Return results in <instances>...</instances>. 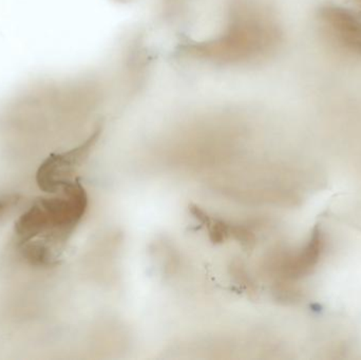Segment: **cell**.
Here are the masks:
<instances>
[{
    "label": "cell",
    "instance_id": "1",
    "mask_svg": "<svg viewBox=\"0 0 361 360\" xmlns=\"http://www.w3.org/2000/svg\"><path fill=\"white\" fill-rule=\"evenodd\" d=\"M87 206L88 197L78 179L36 200L15 222V236L25 259L32 266L54 264L82 221Z\"/></svg>",
    "mask_w": 361,
    "mask_h": 360
},
{
    "label": "cell",
    "instance_id": "2",
    "mask_svg": "<svg viewBox=\"0 0 361 360\" xmlns=\"http://www.w3.org/2000/svg\"><path fill=\"white\" fill-rule=\"evenodd\" d=\"M99 131H95L85 143L68 151L52 154L40 164L36 173V183L42 192L55 194L75 181L76 171L88 158Z\"/></svg>",
    "mask_w": 361,
    "mask_h": 360
},
{
    "label": "cell",
    "instance_id": "3",
    "mask_svg": "<svg viewBox=\"0 0 361 360\" xmlns=\"http://www.w3.org/2000/svg\"><path fill=\"white\" fill-rule=\"evenodd\" d=\"M317 20L322 33L339 50L361 58V16L336 4L318 10Z\"/></svg>",
    "mask_w": 361,
    "mask_h": 360
},
{
    "label": "cell",
    "instance_id": "4",
    "mask_svg": "<svg viewBox=\"0 0 361 360\" xmlns=\"http://www.w3.org/2000/svg\"><path fill=\"white\" fill-rule=\"evenodd\" d=\"M19 202H20V197L18 194L0 196V219L12 213Z\"/></svg>",
    "mask_w": 361,
    "mask_h": 360
}]
</instances>
